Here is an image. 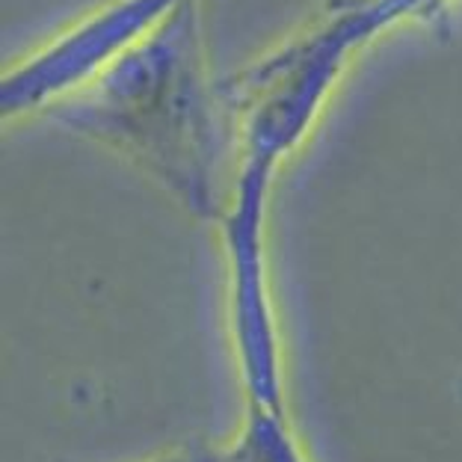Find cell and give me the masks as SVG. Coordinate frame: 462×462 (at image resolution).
<instances>
[{
  "mask_svg": "<svg viewBox=\"0 0 462 462\" xmlns=\"http://www.w3.org/2000/svg\"><path fill=\"white\" fill-rule=\"evenodd\" d=\"M228 462H306L297 439L285 424V412L249 409L244 430L228 448Z\"/></svg>",
  "mask_w": 462,
  "mask_h": 462,
  "instance_id": "cell-1",
  "label": "cell"
},
{
  "mask_svg": "<svg viewBox=\"0 0 462 462\" xmlns=\"http://www.w3.org/2000/svg\"><path fill=\"white\" fill-rule=\"evenodd\" d=\"M154 462H228V450H219L211 445H202V442H190L184 448L172 450Z\"/></svg>",
  "mask_w": 462,
  "mask_h": 462,
  "instance_id": "cell-2",
  "label": "cell"
}]
</instances>
